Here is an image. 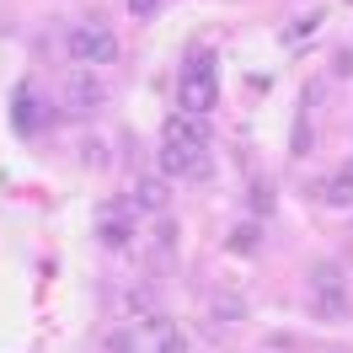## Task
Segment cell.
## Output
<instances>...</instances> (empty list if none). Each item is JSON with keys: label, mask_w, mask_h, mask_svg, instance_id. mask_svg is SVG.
<instances>
[{"label": "cell", "mask_w": 353, "mask_h": 353, "mask_svg": "<svg viewBox=\"0 0 353 353\" xmlns=\"http://www.w3.org/2000/svg\"><path fill=\"white\" fill-rule=\"evenodd\" d=\"M214 102H220V75H214V65H209V54H188L182 70H176V112L203 118Z\"/></svg>", "instance_id": "cell-1"}, {"label": "cell", "mask_w": 353, "mask_h": 353, "mask_svg": "<svg viewBox=\"0 0 353 353\" xmlns=\"http://www.w3.org/2000/svg\"><path fill=\"white\" fill-rule=\"evenodd\" d=\"M65 48H70V59H75L81 70H91V65H112V59H118V38H112V27H102V22L70 27Z\"/></svg>", "instance_id": "cell-2"}, {"label": "cell", "mask_w": 353, "mask_h": 353, "mask_svg": "<svg viewBox=\"0 0 353 353\" xmlns=\"http://www.w3.org/2000/svg\"><path fill=\"white\" fill-rule=\"evenodd\" d=\"M134 199H123V203H108L102 209V220H97V236H102V246H129L134 241Z\"/></svg>", "instance_id": "cell-3"}, {"label": "cell", "mask_w": 353, "mask_h": 353, "mask_svg": "<svg viewBox=\"0 0 353 353\" xmlns=\"http://www.w3.org/2000/svg\"><path fill=\"white\" fill-rule=\"evenodd\" d=\"M102 97H108V91H102V81H97L91 70H75V75L65 81V102H70L75 112H91V108H102Z\"/></svg>", "instance_id": "cell-4"}, {"label": "cell", "mask_w": 353, "mask_h": 353, "mask_svg": "<svg viewBox=\"0 0 353 353\" xmlns=\"http://www.w3.org/2000/svg\"><path fill=\"white\" fill-rule=\"evenodd\" d=\"M129 199H134V209H145V214H166V203H172V182H166V176H139Z\"/></svg>", "instance_id": "cell-5"}, {"label": "cell", "mask_w": 353, "mask_h": 353, "mask_svg": "<svg viewBox=\"0 0 353 353\" xmlns=\"http://www.w3.org/2000/svg\"><path fill=\"white\" fill-rule=\"evenodd\" d=\"M166 139H172V145H188V150L199 155L203 145H209V129H203V118H188V112H172V118H166Z\"/></svg>", "instance_id": "cell-6"}, {"label": "cell", "mask_w": 353, "mask_h": 353, "mask_svg": "<svg viewBox=\"0 0 353 353\" xmlns=\"http://www.w3.org/2000/svg\"><path fill=\"white\" fill-rule=\"evenodd\" d=\"M305 294H348V273L337 263H316L305 273Z\"/></svg>", "instance_id": "cell-7"}, {"label": "cell", "mask_w": 353, "mask_h": 353, "mask_svg": "<svg viewBox=\"0 0 353 353\" xmlns=\"http://www.w3.org/2000/svg\"><path fill=\"white\" fill-rule=\"evenodd\" d=\"M321 203H332V209H353V166H343L337 176L321 182Z\"/></svg>", "instance_id": "cell-8"}, {"label": "cell", "mask_w": 353, "mask_h": 353, "mask_svg": "<svg viewBox=\"0 0 353 353\" xmlns=\"http://www.w3.org/2000/svg\"><path fill=\"white\" fill-rule=\"evenodd\" d=\"M11 118H17V129H22V134H32V129H38V123H43V118H48V108L43 112H38V102H32V91H17V102H11Z\"/></svg>", "instance_id": "cell-9"}, {"label": "cell", "mask_w": 353, "mask_h": 353, "mask_svg": "<svg viewBox=\"0 0 353 353\" xmlns=\"http://www.w3.org/2000/svg\"><path fill=\"white\" fill-rule=\"evenodd\" d=\"M305 305L321 321H348V294H305Z\"/></svg>", "instance_id": "cell-10"}, {"label": "cell", "mask_w": 353, "mask_h": 353, "mask_svg": "<svg viewBox=\"0 0 353 353\" xmlns=\"http://www.w3.org/2000/svg\"><path fill=\"white\" fill-rule=\"evenodd\" d=\"M316 27H321V17L310 11V17H300V22H289L279 38H284V48H294V43H305V38H316Z\"/></svg>", "instance_id": "cell-11"}, {"label": "cell", "mask_w": 353, "mask_h": 353, "mask_svg": "<svg viewBox=\"0 0 353 353\" xmlns=\"http://www.w3.org/2000/svg\"><path fill=\"white\" fill-rule=\"evenodd\" d=\"M310 150H316V134H310V118H300L289 134V155H310Z\"/></svg>", "instance_id": "cell-12"}, {"label": "cell", "mask_w": 353, "mask_h": 353, "mask_svg": "<svg viewBox=\"0 0 353 353\" xmlns=\"http://www.w3.org/2000/svg\"><path fill=\"white\" fill-rule=\"evenodd\" d=\"M209 310H214L220 321H241V316H246V305L236 300V294H214V300H209Z\"/></svg>", "instance_id": "cell-13"}, {"label": "cell", "mask_w": 353, "mask_h": 353, "mask_svg": "<svg viewBox=\"0 0 353 353\" xmlns=\"http://www.w3.org/2000/svg\"><path fill=\"white\" fill-rule=\"evenodd\" d=\"M108 353H139V332H134V327L108 332Z\"/></svg>", "instance_id": "cell-14"}, {"label": "cell", "mask_w": 353, "mask_h": 353, "mask_svg": "<svg viewBox=\"0 0 353 353\" xmlns=\"http://www.w3.org/2000/svg\"><path fill=\"white\" fill-rule=\"evenodd\" d=\"M155 353H188V332L166 327V332H161V337H155Z\"/></svg>", "instance_id": "cell-15"}, {"label": "cell", "mask_w": 353, "mask_h": 353, "mask_svg": "<svg viewBox=\"0 0 353 353\" xmlns=\"http://www.w3.org/2000/svg\"><path fill=\"white\" fill-rule=\"evenodd\" d=\"M230 246H236V252H252V246H257V225H241V230L230 236Z\"/></svg>", "instance_id": "cell-16"}, {"label": "cell", "mask_w": 353, "mask_h": 353, "mask_svg": "<svg viewBox=\"0 0 353 353\" xmlns=\"http://www.w3.org/2000/svg\"><path fill=\"white\" fill-rule=\"evenodd\" d=\"M332 75H337V81H353V48H343V54L332 59Z\"/></svg>", "instance_id": "cell-17"}, {"label": "cell", "mask_w": 353, "mask_h": 353, "mask_svg": "<svg viewBox=\"0 0 353 353\" xmlns=\"http://www.w3.org/2000/svg\"><path fill=\"white\" fill-rule=\"evenodd\" d=\"M129 11H134V17H155V11H161V0H129Z\"/></svg>", "instance_id": "cell-18"}]
</instances>
